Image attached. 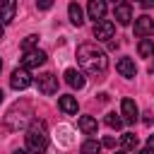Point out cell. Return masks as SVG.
I'll use <instances>...</instances> for the list:
<instances>
[{
    "label": "cell",
    "instance_id": "1",
    "mask_svg": "<svg viewBox=\"0 0 154 154\" xmlns=\"http://www.w3.org/2000/svg\"><path fill=\"white\" fill-rule=\"evenodd\" d=\"M77 60H79V65H82L89 75H94V77H101V75L108 70V58H106V53H103L96 43H82V46L77 48Z\"/></svg>",
    "mask_w": 154,
    "mask_h": 154
},
{
    "label": "cell",
    "instance_id": "2",
    "mask_svg": "<svg viewBox=\"0 0 154 154\" xmlns=\"http://www.w3.org/2000/svg\"><path fill=\"white\" fill-rule=\"evenodd\" d=\"M24 137H26V147L31 154H43L48 149V132H46V125L41 120H31Z\"/></svg>",
    "mask_w": 154,
    "mask_h": 154
},
{
    "label": "cell",
    "instance_id": "3",
    "mask_svg": "<svg viewBox=\"0 0 154 154\" xmlns=\"http://www.w3.org/2000/svg\"><path fill=\"white\" fill-rule=\"evenodd\" d=\"M29 116H31V108H29V103L24 101V103H22V111H19V103H17V106L7 113L5 123H7V128L17 130V128H22V125H26V123H29Z\"/></svg>",
    "mask_w": 154,
    "mask_h": 154
},
{
    "label": "cell",
    "instance_id": "4",
    "mask_svg": "<svg viewBox=\"0 0 154 154\" xmlns=\"http://www.w3.org/2000/svg\"><path fill=\"white\" fill-rule=\"evenodd\" d=\"M31 82H34L31 72H29V70H24V67H17V70H12V75H10V84H12V89H17V91L26 89Z\"/></svg>",
    "mask_w": 154,
    "mask_h": 154
},
{
    "label": "cell",
    "instance_id": "5",
    "mask_svg": "<svg viewBox=\"0 0 154 154\" xmlns=\"http://www.w3.org/2000/svg\"><path fill=\"white\" fill-rule=\"evenodd\" d=\"M36 87H38V91H41V94L51 96V94H55V91H58V77H55L53 72H43V75H38Z\"/></svg>",
    "mask_w": 154,
    "mask_h": 154
},
{
    "label": "cell",
    "instance_id": "6",
    "mask_svg": "<svg viewBox=\"0 0 154 154\" xmlns=\"http://www.w3.org/2000/svg\"><path fill=\"white\" fill-rule=\"evenodd\" d=\"M113 34H116V24H113V22L101 19V22L94 24V38H96V41H111Z\"/></svg>",
    "mask_w": 154,
    "mask_h": 154
},
{
    "label": "cell",
    "instance_id": "7",
    "mask_svg": "<svg viewBox=\"0 0 154 154\" xmlns=\"http://www.w3.org/2000/svg\"><path fill=\"white\" fill-rule=\"evenodd\" d=\"M152 34H154V19H152L149 14L137 17V19H135V36L147 38V36H152Z\"/></svg>",
    "mask_w": 154,
    "mask_h": 154
},
{
    "label": "cell",
    "instance_id": "8",
    "mask_svg": "<svg viewBox=\"0 0 154 154\" xmlns=\"http://www.w3.org/2000/svg\"><path fill=\"white\" fill-rule=\"evenodd\" d=\"M43 63H46V53H43V51H38V48H34V51L24 53V58H22V67H24V70L41 67Z\"/></svg>",
    "mask_w": 154,
    "mask_h": 154
},
{
    "label": "cell",
    "instance_id": "9",
    "mask_svg": "<svg viewBox=\"0 0 154 154\" xmlns=\"http://www.w3.org/2000/svg\"><path fill=\"white\" fill-rule=\"evenodd\" d=\"M120 116H123V123H135L140 111H137V103L132 99H123L120 101Z\"/></svg>",
    "mask_w": 154,
    "mask_h": 154
},
{
    "label": "cell",
    "instance_id": "10",
    "mask_svg": "<svg viewBox=\"0 0 154 154\" xmlns=\"http://www.w3.org/2000/svg\"><path fill=\"white\" fill-rule=\"evenodd\" d=\"M113 17L118 19V24L128 26L132 22V7H130V2H118L116 10H113Z\"/></svg>",
    "mask_w": 154,
    "mask_h": 154
},
{
    "label": "cell",
    "instance_id": "11",
    "mask_svg": "<svg viewBox=\"0 0 154 154\" xmlns=\"http://www.w3.org/2000/svg\"><path fill=\"white\" fill-rule=\"evenodd\" d=\"M14 14H17V2L14 0H5L0 5V24L5 26L10 22H14Z\"/></svg>",
    "mask_w": 154,
    "mask_h": 154
},
{
    "label": "cell",
    "instance_id": "12",
    "mask_svg": "<svg viewBox=\"0 0 154 154\" xmlns=\"http://www.w3.org/2000/svg\"><path fill=\"white\" fill-rule=\"evenodd\" d=\"M116 70H118L123 77H128V79H132V77L137 75V65H135V60H130V58H118Z\"/></svg>",
    "mask_w": 154,
    "mask_h": 154
},
{
    "label": "cell",
    "instance_id": "13",
    "mask_svg": "<svg viewBox=\"0 0 154 154\" xmlns=\"http://www.w3.org/2000/svg\"><path fill=\"white\" fill-rule=\"evenodd\" d=\"M65 82H67L72 89H84V84H87L84 75H82L79 70H75V67H67V70H65Z\"/></svg>",
    "mask_w": 154,
    "mask_h": 154
},
{
    "label": "cell",
    "instance_id": "14",
    "mask_svg": "<svg viewBox=\"0 0 154 154\" xmlns=\"http://www.w3.org/2000/svg\"><path fill=\"white\" fill-rule=\"evenodd\" d=\"M87 12H89V17H91V19L101 22V19H103V14H106V2H103V0H91V2L87 5Z\"/></svg>",
    "mask_w": 154,
    "mask_h": 154
},
{
    "label": "cell",
    "instance_id": "15",
    "mask_svg": "<svg viewBox=\"0 0 154 154\" xmlns=\"http://www.w3.org/2000/svg\"><path fill=\"white\" fill-rule=\"evenodd\" d=\"M77 128H79L84 135H96L99 123H96V118H91V116H82V118L77 120Z\"/></svg>",
    "mask_w": 154,
    "mask_h": 154
},
{
    "label": "cell",
    "instance_id": "16",
    "mask_svg": "<svg viewBox=\"0 0 154 154\" xmlns=\"http://www.w3.org/2000/svg\"><path fill=\"white\" fill-rule=\"evenodd\" d=\"M58 108H60L63 113H67V116H75L79 106H77V99H75V96H60V99H58Z\"/></svg>",
    "mask_w": 154,
    "mask_h": 154
},
{
    "label": "cell",
    "instance_id": "17",
    "mask_svg": "<svg viewBox=\"0 0 154 154\" xmlns=\"http://www.w3.org/2000/svg\"><path fill=\"white\" fill-rule=\"evenodd\" d=\"M67 14H70V22H72L75 26H82V24H84V12H82V7H79L77 2H70V5H67Z\"/></svg>",
    "mask_w": 154,
    "mask_h": 154
},
{
    "label": "cell",
    "instance_id": "18",
    "mask_svg": "<svg viewBox=\"0 0 154 154\" xmlns=\"http://www.w3.org/2000/svg\"><path fill=\"white\" fill-rule=\"evenodd\" d=\"M137 51H140V55H142V58L154 55V41H152V38H142V41H140V46H137Z\"/></svg>",
    "mask_w": 154,
    "mask_h": 154
},
{
    "label": "cell",
    "instance_id": "19",
    "mask_svg": "<svg viewBox=\"0 0 154 154\" xmlns=\"http://www.w3.org/2000/svg\"><path fill=\"white\" fill-rule=\"evenodd\" d=\"M106 125H108L111 130H120V128H123V118L111 111V113H106Z\"/></svg>",
    "mask_w": 154,
    "mask_h": 154
},
{
    "label": "cell",
    "instance_id": "20",
    "mask_svg": "<svg viewBox=\"0 0 154 154\" xmlns=\"http://www.w3.org/2000/svg\"><path fill=\"white\" fill-rule=\"evenodd\" d=\"M120 142H123L125 149H137V144H140V140H137L135 132H125V135L120 137Z\"/></svg>",
    "mask_w": 154,
    "mask_h": 154
},
{
    "label": "cell",
    "instance_id": "21",
    "mask_svg": "<svg viewBox=\"0 0 154 154\" xmlns=\"http://www.w3.org/2000/svg\"><path fill=\"white\" fill-rule=\"evenodd\" d=\"M99 152H101V142L96 140H87L82 144V154H99Z\"/></svg>",
    "mask_w": 154,
    "mask_h": 154
},
{
    "label": "cell",
    "instance_id": "22",
    "mask_svg": "<svg viewBox=\"0 0 154 154\" xmlns=\"http://www.w3.org/2000/svg\"><path fill=\"white\" fill-rule=\"evenodd\" d=\"M38 43V36H34V34H29L24 41H22V51L24 53H29V51H34V46Z\"/></svg>",
    "mask_w": 154,
    "mask_h": 154
},
{
    "label": "cell",
    "instance_id": "23",
    "mask_svg": "<svg viewBox=\"0 0 154 154\" xmlns=\"http://www.w3.org/2000/svg\"><path fill=\"white\" fill-rule=\"evenodd\" d=\"M58 132H60V144H72V137H70V128H58Z\"/></svg>",
    "mask_w": 154,
    "mask_h": 154
},
{
    "label": "cell",
    "instance_id": "24",
    "mask_svg": "<svg viewBox=\"0 0 154 154\" xmlns=\"http://www.w3.org/2000/svg\"><path fill=\"white\" fill-rule=\"evenodd\" d=\"M101 147L113 149V147H116V137H113V135H106V137H103V142H101Z\"/></svg>",
    "mask_w": 154,
    "mask_h": 154
},
{
    "label": "cell",
    "instance_id": "25",
    "mask_svg": "<svg viewBox=\"0 0 154 154\" xmlns=\"http://www.w3.org/2000/svg\"><path fill=\"white\" fill-rule=\"evenodd\" d=\"M36 7H38V10H51L53 2H51V0H43V2H36Z\"/></svg>",
    "mask_w": 154,
    "mask_h": 154
},
{
    "label": "cell",
    "instance_id": "26",
    "mask_svg": "<svg viewBox=\"0 0 154 154\" xmlns=\"http://www.w3.org/2000/svg\"><path fill=\"white\" fill-rule=\"evenodd\" d=\"M147 152L154 154V135H149V140H147Z\"/></svg>",
    "mask_w": 154,
    "mask_h": 154
},
{
    "label": "cell",
    "instance_id": "27",
    "mask_svg": "<svg viewBox=\"0 0 154 154\" xmlns=\"http://www.w3.org/2000/svg\"><path fill=\"white\" fill-rule=\"evenodd\" d=\"M142 7H154V0H144V2H142Z\"/></svg>",
    "mask_w": 154,
    "mask_h": 154
},
{
    "label": "cell",
    "instance_id": "28",
    "mask_svg": "<svg viewBox=\"0 0 154 154\" xmlns=\"http://www.w3.org/2000/svg\"><path fill=\"white\" fill-rule=\"evenodd\" d=\"M14 154H31L29 149H14Z\"/></svg>",
    "mask_w": 154,
    "mask_h": 154
},
{
    "label": "cell",
    "instance_id": "29",
    "mask_svg": "<svg viewBox=\"0 0 154 154\" xmlns=\"http://www.w3.org/2000/svg\"><path fill=\"white\" fill-rule=\"evenodd\" d=\"M2 36H5V26L0 24V38H2Z\"/></svg>",
    "mask_w": 154,
    "mask_h": 154
},
{
    "label": "cell",
    "instance_id": "30",
    "mask_svg": "<svg viewBox=\"0 0 154 154\" xmlns=\"http://www.w3.org/2000/svg\"><path fill=\"white\" fill-rule=\"evenodd\" d=\"M2 99H5V94H2V89H0V103H2Z\"/></svg>",
    "mask_w": 154,
    "mask_h": 154
},
{
    "label": "cell",
    "instance_id": "31",
    "mask_svg": "<svg viewBox=\"0 0 154 154\" xmlns=\"http://www.w3.org/2000/svg\"><path fill=\"white\" fill-rule=\"evenodd\" d=\"M137 154H149V152H147V149H142V152H137Z\"/></svg>",
    "mask_w": 154,
    "mask_h": 154
},
{
    "label": "cell",
    "instance_id": "32",
    "mask_svg": "<svg viewBox=\"0 0 154 154\" xmlns=\"http://www.w3.org/2000/svg\"><path fill=\"white\" fill-rule=\"evenodd\" d=\"M116 154H125V152H116Z\"/></svg>",
    "mask_w": 154,
    "mask_h": 154
},
{
    "label": "cell",
    "instance_id": "33",
    "mask_svg": "<svg viewBox=\"0 0 154 154\" xmlns=\"http://www.w3.org/2000/svg\"><path fill=\"white\" fill-rule=\"evenodd\" d=\"M0 70H2V60H0Z\"/></svg>",
    "mask_w": 154,
    "mask_h": 154
}]
</instances>
